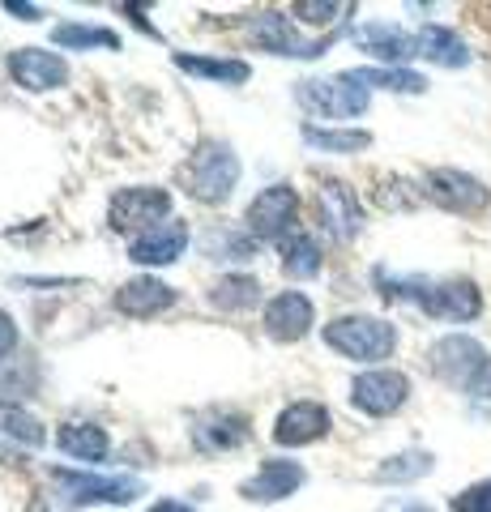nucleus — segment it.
Here are the masks:
<instances>
[{
    "mask_svg": "<svg viewBox=\"0 0 491 512\" xmlns=\"http://www.w3.org/2000/svg\"><path fill=\"white\" fill-rule=\"evenodd\" d=\"M248 39L265 47V52H274V56H287V60H316V56H325L329 47H334L338 35H321V39H304L295 30L291 18H282L278 9H265V13H252L248 18Z\"/></svg>",
    "mask_w": 491,
    "mask_h": 512,
    "instance_id": "423d86ee",
    "label": "nucleus"
},
{
    "mask_svg": "<svg viewBox=\"0 0 491 512\" xmlns=\"http://www.w3.org/2000/svg\"><path fill=\"white\" fill-rule=\"evenodd\" d=\"M52 43L60 52H90V47H103V52H120V35L107 26H86V22H60L52 30Z\"/></svg>",
    "mask_w": 491,
    "mask_h": 512,
    "instance_id": "393cba45",
    "label": "nucleus"
},
{
    "mask_svg": "<svg viewBox=\"0 0 491 512\" xmlns=\"http://www.w3.org/2000/svg\"><path fill=\"white\" fill-rule=\"evenodd\" d=\"M188 239H193L188 222L184 218H167V222H158V227L141 231L133 239L129 261H137V265H176L180 256L188 252Z\"/></svg>",
    "mask_w": 491,
    "mask_h": 512,
    "instance_id": "2eb2a0df",
    "label": "nucleus"
},
{
    "mask_svg": "<svg viewBox=\"0 0 491 512\" xmlns=\"http://www.w3.org/2000/svg\"><path fill=\"white\" fill-rule=\"evenodd\" d=\"M410 402V376L393 372V367H368L351 380V406L372 414V419H389Z\"/></svg>",
    "mask_w": 491,
    "mask_h": 512,
    "instance_id": "1a4fd4ad",
    "label": "nucleus"
},
{
    "mask_svg": "<svg viewBox=\"0 0 491 512\" xmlns=\"http://www.w3.org/2000/svg\"><path fill=\"white\" fill-rule=\"evenodd\" d=\"M415 52L423 60L440 64V69H466L470 64L466 39L457 35V30H449V26H436V22H427V26L415 30Z\"/></svg>",
    "mask_w": 491,
    "mask_h": 512,
    "instance_id": "412c9836",
    "label": "nucleus"
},
{
    "mask_svg": "<svg viewBox=\"0 0 491 512\" xmlns=\"http://www.w3.org/2000/svg\"><path fill=\"white\" fill-rule=\"evenodd\" d=\"M176 69L201 77V82H214V86H244L248 77H252V64H248V60H235V56H193V52H176Z\"/></svg>",
    "mask_w": 491,
    "mask_h": 512,
    "instance_id": "4be33fe9",
    "label": "nucleus"
},
{
    "mask_svg": "<svg viewBox=\"0 0 491 512\" xmlns=\"http://www.w3.org/2000/svg\"><path fill=\"white\" fill-rule=\"evenodd\" d=\"M171 214V192L154 188V184H137V188H120L112 205H107V222L116 231H150Z\"/></svg>",
    "mask_w": 491,
    "mask_h": 512,
    "instance_id": "9b49d317",
    "label": "nucleus"
},
{
    "mask_svg": "<svg viewBox=\"0 0 491 512\" xmlns=\"http://www.w3.org/2000/svg\"><path fill=\"white\" fill-rule=\"evenodd\" d=\"M316 214H321V227L334 244H351V239L363 231V205L355 197V188L342 184V180L321 184V192H316Z\"/></svg>",
    "mask_w": 491,
    "mask_h": 512,
    "instance_id": "f8f14e48",
    "label": "nucleus"
},
{
    "mask_svg": "<svg viewBox=\"0 0 491 512\" xmlns=\"http://www.w3.org/2000/svg\"><path fill=\"white\" fill-rule=\"evenodd\" d=\"M304 141L312 150H325V154H359L372 146V133L368 128H321V124H304Z\"/></svg>",
    "mask_w": 491,
    "mask_h": 512,
    "instance_id": "bb28decb",
    "label": "nucleus"
},
{
    "mask_svg": "<svg viewBox=\"0 0 491 512\" xmlns=\"http://www.w3.org/2000/svg\"><path fill=\"white\" fill-rule=\"evenodd\" d=\"M423 197L436 201L440 210H449V214H483L491 192L483 180H474V175L457 171V167H432L423 175Z\"/></svg>",
    "mask_w": 491,
    "mask_h": 512,
    "instance_id": "9d476101",
    "label": "nucleus"
},
{
    "mask_svg": "<svg viewBox=\"0 0 491 512\" xmlns=\"http://www.w3.org/2000/svg\"><path fill=\"white\" fill-rule=\"evenodd\" d=\"M321 269H325V256H321V244H316L312 235L299 231L295 239L282 244V274L291 282H312Z\"/></svg>",
    "mask_w": 491,
    "mask_h": 512,
    "instance_id": "a878e982",
    "label": "nucleus"
},
{
    "mask_svg": "<svg viewBox=\"0 0 491 512\" xmlns=\"http://www.w3.org/2000/svg\"><path fill=\"white\" fill-rule=\"evenodd\" d=\"M363 90H393V94H423L427 77L415 69H351L346 73Z\"/></svg>",
    "mask_w": 491,
    "mask_h": 512,
    "instance_id": "c85d7f7f",
    "label": "nucleus"
},
{
    "mask_svg": "<svg viewBox=\"0 0 491 512\" xmlns=\"http://www.w3.org/2000/svg\"><path fill=\"white\" fill-rule=\"evenodd\" d=\"M248 419L244 414H231V410H214V414H205V419H197L193 427V444L201 448V453H235V448H244L248 444Z\"/></svg>",
    "mask_w": 491,
    "mask_h": 512,
    "instance_id": "6ab92c4d",
    "label": "nucleus"
},
{
    "mask_svg": "<svg viewBox=\"0 0 491 512\" xmlns=\"http://www.w3.org/2000/svg\"><path fill=\"white\" fill-rule=\"evenodd\" d=\"M176 299H180L176 286H167L163 278H133L116 291V308L133 320H150L158 312H167Z\"/></svg>",
    "mask_w": 491,
    "mask_h": 512,
    "instance_id": "aec40b11",
    "label": "nucleus"
},
{
    "mask_svg": "<svg viewBox=\"0 0 491 512\" xmlns=\"http://www.w3.org/2000/svg\"><path fill=\"white\" fill-rule=\"evenodd\" d=\"M13 350H18V325H13L9 312H0V359L13 355Z\"/></svg>",
    "mask_w": 491,
    "mask_h": 512,
    "instance_id": "f704fd0d",
    "label": "nucleus"
},
{
    "mask_svg": "<svg viewBox=\"0 0 491 512\" xmlns=\"http://www.w3.org/2000/svg\"><path fill=\"white\" fill-rule=\"evenodd\" d=\"M299 107H308L312 116L321 120H355L372 107V90L355 86L351 77H308V82L295 86Z\"/></svg>",
    "mask_w": 491,
    "mask_h": 512,
    "instance_id": "39448f33",
    "label": "nucleus"
},
{
    "mask_svg": "<svg viewBox=\"0 0 491 512\" xmlns=\"http://www.w3.org/2000/svg\"><path fill=\"white\" fill-rule=\"evenodd\" d=\"M466 393L474 397V402H491V363L483 367V372H479V380H474Z\"/></svg>",
    "mask_w": 491,
    "mask_h": 512,
    "instance_id": "c9c22d12",
    "label": "nucleus"
},
{
    "mask_svg": "<svg viewBox=\"0 0 491 512\" xmlns=\"http://www.w3.org/2000/svg\"><path fill=\"white\" fill-rule=\"evenodd\" d=\"M312 299L304 291H282L265 303V333L274 342H299V338H308V329H312Z\"/></svg>",
    "mask_w": 491,
    "mask_h": 512,
    "instance_id": "f3484780",
    "label": "nucleus"
},
{
    "mask_svg": "<svg viewBox=\"0 0 491 512\" xmlns=\"http://www.w3.org/2000/svg\"><path fill=\"white\" fill-rule=\"evenodd\" d=\"M351 39L359 52H368L372 60L389 64V69H406V60H415V35L402 30L398 22H363L351 30Z\"/></svg>",
    "mask_w": 491,
    "mask_h": 512,
    "instance_id": "ddd939ff",
    "label": "nucleus"
},
{
    "mask_svg": "<svg viewBox=\"0 0 491 512\" xmlns=\"http://www.w3.org/2000/svg\"><path fill=\"white\" fill-rule=\"evenodd\" d=\"M201 248L210 261H252V252H257V239L248 231H235V227H210L201 239Z\"/></svg>",
    "mask_w": 491,
    "mask_h": 512,
    "instance_id": "c756f323",
    "label": "nucleus"
},
{
    "mask_svg": "<svg viewBox=\"0 0 491 512\" xmlns=\"http://www.w3.org/2000/svg\"><path fill=\"white\" fill-rule=\"evenodd\" d=\"M5 13H13V18H22V22H39V5H22V0H5Z\"/></svg>",
    "mask_w": 491,
    "mask_h": 512,
    "instance_id": "e433bc0d",
    "label": "nucleus"
},
{
    "mask_svg": "<svg viewBox=\"0 0 491 512\" xmlns=\"http://www.w3.org/2000/svg\"><path fill=\"white\" fill-rule=\"evenodd\" d=\"M329 436V410L321 402H291L274 419V444L282 448H304Z\"/></svg>",
    "mask_w": 491,
    "mask_h": 512,
    "instance_id": "a211bd4d",
    "label": "nucleus"
},
{
    "mask_svg": "<svg viewBox=\"0 0 491 512\" xmlns=\"http://www.w3.org/2000/svg\"><path fill=\"white\" fill-rule=\"evenodd\" d=\"M321 338L329 350H338L342 359L368 363V367L380 359H393V350H398V329H393L385 316H368V312L334 316L321 329Z\"/></svg>",
    "mask_w": 491,
    "mask_h": 512,
    "instance_id": "f03ea898",
    "label": "nucleus"
},
{
    "mask_svg": "<svg viewBox=\"0 0 491 512\" xmlns=\"http://www.w3.org/2000/svg\"><path fill=\"white\" fill-rule=\"evenodd\" d=\"M56 444L60 453H69L77 461H103L112 440H107V431L99 423H65L56 431Z\"/></svg>",
    "mask_w": 491,
    "mask_h": 512,
    "instance_id": "b1692460",
    "label": "nucleus"
},
{
    "mask_svg": "<svg viewBox=\"0 0 491 512\" xmlns=\"http://www.w3.org/2000/svg\"><path fill=\"white\" fill-rule=\"evenodd\" d=\"M453 512H491V478H483V483H474L466 491L453 495Z\"/></svg>",
    "mask_w": 491,
    "mask_h": 512,
    "instance_id": "72a5a7b5",
    "label": "nucleus"
},
{
    "mask_svg": "<svg viewBox=\"0 0 491 512\" xmlns=\"http://www.w3.org/2000/svg\"><path fill=\"white\" fill-rule=\"evenodd\" d=\"M65 504L86 508V504H133L141 491V478H124V474H77V470H52Z\"/></svg>",
    "mask_w": 491,
    "mask_h": 512,
    "instance_id": "6e6552de",
    "label": "nucleus"
},
{
    "mask_svg": "<svg viewBox=\"0 0 491 512\" xmlns=\"http://www.w3.org/2000/svg\"><path fill=\"white\" fill-rule=\"evenodd\" d=\"M380 295L385 299H406L423 308L432 320H453V325H466V320H479L483 312V291L470 278H449V282H432V278H398L393 282L385 269L376 274Z\"/></svg>",
    "mask_w": 491,
    "mask_h": 512,
    "instance_id": "f257e3e1",
    "label": "nucleus"
},
{
    "mask_svg": "<svg viewBox=\"0 0 491 512\" xmlns=\"http://www.w3.org/2000/svg\"><path fill=\"white\" fill-rule=\"evenodd\" d=\"M235 184H240V158H235L227 141H205L184 167L188 197L201 205H223L235 192Z\"/></svg>",
    "mask_w": 491,
    "mask_h": 512,
    "instance_id": "7ed1b4c3",
    "label": "nucleus"
},
{
    "mask_svg": "<svg viewBox=\"0 0 491 512\" xmlns=\"http://www.w3.org/2000/svg\"><path fill=\"white\" fill-rule=\"evenodd\" d=\"M436 470V457L427 448H406V453H393L385 457L380 466L372 470V483H385V487H406V483H419Z\"/></svg>",
    "mask_w": 491,
    "mask_h": 512,
    "instance_id": "5701e85b",
    "label": "nucleus"
},
{
    "mask_svg": "<svg viewBox=\"0 0 491 512\" xmlns=\"http://www.w3.org/2000/svg\"><path fill=\"white\" fill-rule=\"evenodd\" d=\"M338 13H355V5H334V0H299V5H295V18L299 22H312V26L334 22Z\"/></svg>",
    "mask_w": 491,
    "mask_h": 512,
    "instance_id": "473e14b6",
    "label": "nucleus"
},
{
    "mask_svg": "<svg viewBox=\"0 0 491 512\" xmlns=\"http://www.w3.org/2000/svg\"><path fill=\"white\" fill-rule=\"evenodd\" d=\"M210 303L223 312H244V308H257L261 303V282L252 274H227L210 286Z\"/></svg>",
    "mask_w": 491,
    "mask_h": 512,
    "instance_id": "cd10ccee",
    "label": "nucleus"
},
{
    "mask_svg": "<svg viewBox=\"0 0 491 512\" xmlns=\"http://www.w3.org/2000/svg\"><path fill=\"white\" fill-rule=\"evenodd\" d=\"M385 512H436V508H427V504H419V500H402V504H393V508H385Z\"/></svg>",
    "mask_w": 491,
    "mask_h": 512,
    "instance_id": "58836bf2",
    "label": "nucleus"
},
{
    "mask_svg": "<svg viewBox=\"0 0 491 512\" xmlns=\"http://www.w3.org/2000/svg\"><path fill=\"white\" fill-rule=\"evenodd\" d=\"M9 77L30 94H47L69 82V64L56 52H43V47H22L9 56Z\"/></svg>",
    "mask_w": 491,
    "mask_h": 512,
    "instance_id": "dca6fc26",
    "label": "nucleus"
},
{
    "mask_svg": "<svg viewBox=\"0 0 491 512\" xmlns=\"http://www.w3.org/2000/svg\"><path fill=\"white\" fill-rule=\"evenodd\" d=\"M244 222L257 244H287L299 235V192L291 184H269L252 197Z\"/></svg>",
    "mask_w": 491,
    "mask_h": 512,
    "instance_id": "20e7f679",
    "label": "nucleus"
},
{
    "mask_svg": "<svg viewBox=\"0 0 491 512\" xmlns=\"http://www.w3.org/2000/svg\"><path fill=\"white\" fill-rule=\"evenodd\" d=\"M30 389H35V376H26V367H13V372H0V406L18 410Z\"/></svg>",
    "mask_w": 491,
    "mask_h": 512,
    "instance_id": "2f4dec72",
    "label": "nucleus"
},
{
    "mask_svg": "<svg viewBox=\"0 0 491 512\" xmlns=\"http://www.w3.org/2000/svg\"><path fill=\"white\" fill-rule=\"evenodd\" d=\"M150 512H197V508H188L180 500H158V504H150Z\"/></svg>",
    "mask_w": 491,
    "mask_h": 512,
    "instance_id": "4c0bfd02",
    "label": "nucleus"
},
{
    "mask_svg": "<svg viewBox=\"0 0 491 512\" xmlns=\"http://www.w3.org/2000/svg\"><path fill=\"white\" fill-rule=\"evenodd\" d=\"M487 363H491L487 346L466 338V333H449V338H440L432 350H427V367H432V376L453 384V389H462V393L479 380V372Z\"/></svg>",
    "mask_w": 491,
    "mask_h": 512,
    "instance_id": "0eeeda50",
    "label": "nucleus"
},
{
    "mask_svg": "<svg viewBox=\"0 0 491 512\" xmlns=\"http://www.w3.org/2000/svg\"><path fill=\"white\" fill-rule=\"evenodd\" d=\"M0 431H5V436H13V440H22L26 448H43V440H47L43 423L30 419L26 410H0Z\"/></svg>",
    "mask_w": 491,
    "mask_h": 512,
    "instance_id": "7c9ffc66",
    "label": "nucleus"
},
{
    "mask_svg": "<svg viewBox=\"0 0 491 512\" xmlns=\"http://www.w3.org/2000/svg\"><path fill=\"white\" fill-rule=\"evenodd\" d=\"M304 483H308V470L299 466V461L274 457V461H265V466L252 478H244L240 495L248 504H278V500H287V495H295Z\"/></svg>",
    "mask_w": 491,
    "mask_h": 512,
    "instance_id": "4468645a",
    "label": "nucleus"
}]
</instances>
